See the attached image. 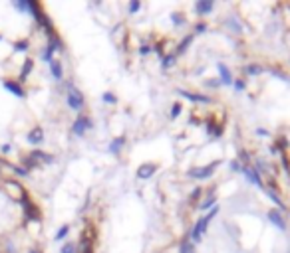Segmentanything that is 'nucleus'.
I'll list each match as a JSON object with an SVG mask.
<instances>
[{"label": "nucleus", "instance_id": "nucleus-1", "mask_svg": "<svg viewBox=\"0 0 290 253\" xmlns=\"http://www.w3.org/2000/svg\"><path fill=\"white\" fill-rule=\"evenodd\" d=\"M2 190H4V192H6L14 202H18V204H22V200H24L26 196H30V194L26 192V188H24L18 180H14V178L2 180Z\"/></svg>", "mask_w": 290, "mask_h": 253}, {"label": "nucleus", "instance_id": "nucleus-2", "mask_svg": "<svg viewBox=\"0 0 290 253\" xmlns=\"http://www.w3.org/2000/svg\"><path fill=\"white\" fill-rule=\"evenodd\" d=\"M68 95H66V103H68V107L72 109V111H82L83 109V105H85V99H83V93L72 83V81H68Z\"/></svg>", "mask_w": 290, "mask_h": 253}, {"label": "nucleus", "instance_id": "nucleus-3", "mask_svg": "<svg viewBox=\"0 0 290 253\" xmlns=\"http://www.w3.org/2000/svg\"><path fill=\"white\" fill-rule=\"evenodd\" d=\"M219 214V206H215L213 208V212H209L205 217H201L199 221H197V224H195V228H193V232H191V241H195V243H199L201 241V237H203V234H205L207 232V226H209V221L215 217Z\"/></svg>", "mask_w": 290, "mask_h": 253}, {"label": "nucleus", "instance_id": "nucleus-4", "mask_svg": "<svg viewBox=\"0 0 290 253\" xmlns=\"http://www.w3.org/2000/svg\"><path fill=\"white\" fill-rule=\"evenodd\" d=\"M22 212H24V221H40V217H42L40 208L32 202L30 196H26L22 200Z\"/></svg>", "mask_w": 290, "mask_h": 253}, {"label": "nucleus", "instance_id": "nucleus-5", "mask_svg": "<svg viewBox=\"0 0 290 253\" xmlns=\"http://www.w3.org/2000/svg\"><path fill=\"white\" fill-rule=\"evenodd\" d=\"M2 87H4L10 95H14V97H18V99H26V89L22 87V83H20L18 79L2 77Z\"/></svg>", "mask_w": 290, "mask_h": 253}, {"label": "nucleus", "instance_id": "nucleus-6", "mask_svg": "<svg viewBox=\"0 0 290 253\" xmlns=\"http://www.w3.org/2000/svg\"><path fill=\"white\" fill-rule=\"evenodd\" d=\"M94 126V123H92V119L90 117H85V115H78L76 117V121L72 123V133L76 135V137H83L85 135V131H90Z\"/></svg>", "mask_w": 290, "mask_h": 253}, {"label": "nucleus", "instance_id": "nucleus-7", "mask_svg": "<svg viewBox=\"0 0 290 253\" xmlns=\"http://www.w3.org/2000/svg\"><path fill=\"white\" fill-rule=\"evenodd\" d=\"M26 141L30 143L32 146L42 145L44 143V129H42V126H34V129H30V131H28V135H26Z\"/></svg>", "mask_w": 290, "mask_h": 253}, {"label": "nucleus", "instance_id": "nucleus-8", "mask_svg": "<svg viewBox=\"0 0 290 253\" xmlns=\"http://www.w3.org/2000/svg\"><path fill=\"white\" fill-rule=\"evenodd\" d=\"M219 164H221V163H211V164L203 166V168H193L189 174H191L193 178H209V176L215 172V168H217Z\"/></svg>", "mask_w": 290, "mask_h": 253}, {"label": "nucleus", "instance_id": "nucleus-9", "mask_svg": "<svg viewBox=\"0 0 290 253\" xmlns=\"http://www.w3.org/2000/svg\"><path fill=\"white\" fill-rule=\"evenodd\" d=\"M32 70H34V59H32V57H26V59H24V63H22V70H20L18 81H20V83H22V81H26L28 77H30Z\"/></svg>", "mask_w": 290, "mask_h": 253}, {"label": "nucleus", "instance_id": "nucleus-10", "mask_svg": "<svg viewBox=\"0 0 290 253\" xmlns=\"http://www.w3.org/2000/svg\"><path fill=\"white\" fill-rule=\"evenodd\" d=\"M50 73H52V77L56 79V81H62L64 79V68H62V61H58V59H52L50 63Z\"/></svg>", "mask_w": 290, "mask_h": 253}, {"label": "nucleus", "instance_id": "nucleus-11", "mask_svg": "<svg viewBox=\"0 0 290 253\" xmlns=\"http://www.w3.org/2000/svg\"><path fill=\"white\" fill-rule=\"evenodd\" d=\"M30 156L34 158L36 163H46V164H52V163H54V156H52L50 152H44V150H40V148H34V150H30Z\"/></svg>", "mask_w": 290, "mask_h": 253}, {"label": "nucleus", "instance_id": "nucleus-12", "mask_svg": "<svg viewBox=\"0 0 290 253\" xmlns=\"http://www.w3.org/2000/svg\"><path fill=\"white\" fill-rule=\"evenodd\" d=\"M215 8V4L211 2V0H201V2L195 4V12L201 14V16H205V14H211Z\"/></svg>", "mask_w": 290, "mask_h": 253}, {"label": "nucleus", "instance_id": "nucleus-13", "mask_svg": "<svg viewBox=\"0 0 290 253\" xmlns=\"http://www.w3.org/2000/svg\"><path fill=\"white\" fill-rule=\"evenodd\" d=\"M217 68H219V73H221V83H225V85H233V83H235L233 75H230V72L227 70L225 63H219Z\"/></svg>", "mask_w": 290, "mask_h": 253}, {"label": "nucleus", "instance_id": "nucleus-14", "mask_svg": "<svg viewBox=\"0 0 290 253\" xmlns=\"http://www.w3.org/2000/svg\"><path fill=\"white\" fill-rule=\"evenodd\" d=\"M269 219L272 221V224H274L278 230H286V224H284V219H282L280 212H276V210H270V212H269Z\"/></svg>", "mask_w": 290, "mask_h": 253}, {"label": "nucleus", "instance_id": "nucleus-15", "mask_svg": "<svg viewBox=\"0 0 290 253\" xmlns=\"http://www.w3.org/2000/svg\"><path fill=\"white\" fill-rule=\"evenodd\" d=\"M155 170H157L155 164H141V166L137 168V176H139V178H149Z\"/></svg>", "mask_w": 290, "mask_h": 253}, {"label": "nucleus", "instance_id": "nucleus-16", "mask_svg": "<svg viewBox=\"0 0 290 253\" xmlns=\"http://www.w3.org/2000/svg\"><path fill=\"white\" fill-rule=\"evenodd\" d=\"M12 50L14 52H28V50H30V40H28V38H22V40H16L14 44H12Z\"/></svg>", "mask_w": 290, "mask_h": 253}, {"label": "nucleus", "instance_id": "nucleus-17", "mask_svg": "<svg viewBox=\"0 0 290 253\" xmlns=\"http://www.w3.org/2000/svg\"><path fill=\"white\" fill-rule=\"evenodd\" d=\"M124 143H125V137H118V139H113L111 145H109V152L111 154H118L122 148H124Z\"/></svg>", "mask_w": 290, "mask_h": 253}, {"label": "nucleus", "instance_id": "nucleus-18", "mask_svg": "<svg viewBox=\"0 0 290 253\" xmlns=\"http://www.w3.org/2000/svg\"><path fill=\"white\" fill-rule=\"evenodd\" d=\"M179 95H183V97L191 99V101H201V103H211L209 97H205V95H195V93H187V91H179Z\"/></svg>", "mask_w": 290, "mask_h": 253}, {"label": "nucleus", "instance_id": "nucleus-19", "mask_svg": "<svg viewBox=\"0 0 290 253\" xmlns=\"http://www.w3.org/2000/svg\"><path fill=\"white\" fill-rule=\"evenodd\" d=\"M20 166H24V168H26L28 172H32L34 168H38V163L34 161V158H32L30 154H26V156L22 158V164H20Z\"/></svg>", "mask_w": 290, "mask_h": 253}, {"label": "nucleus", "instance_id": "nucleus-20", "mask_svg": "<svg viewBox=\"0 0 290 253\" xmlns=\"http://www.w3.org/2000/svg\"><path fill=\"white\" fill-rule=\"evenodd\" d=\"M68 234H70V224H64L60 230L56 232V235H54V241H64V239L68 237Z\"/></svg>", "mask_w": 290, "mask_h": 253}, {"label": "nucleus", "instance_id": "nucleus-21", "mask_svg": "<svg viewBox=\"0 0 290 253\" xmlns=\"http://www.w3.org/2000/svg\"><path fill=\"white\" fill-rule=\"evenodd\" d=\"M8 168L14 172V176H20V178H26V176H30V172H28L24 166H20V164H8Z\"/></svg>", "mask_w": 290, "mask_h": 253}, {"label": "nucleus", "instance_id": "nucleus-22", "mask_svg": "<svg viewBox=\"0 0 290 253\" xmlns=\"http://www.w3.org/2000/svg\"><path fill=\"white\" fill-rule=\"evenodd\" d=\"M179 253H195V247H193V243H191V239H189V237L181 239V245H179Z\"/></svg>", "mask_w": 290, "mask_h": 253}, {"label": "nucleus", "instance_id": "nucleus-23", "mask_svg": "<svg viewBox=\"0 0 290 253\" xmlns=\"http://www.w3.org/2000/svg\"><path fill=\"white\" fill-rule=\"evenodd\" d=\"M243 172H245V176L252 182V184H256V186H263V182H260V178H258V174L254 172V170H250V168H243Z\"/></svg>", "mask_w": 290, "mask_h": 253}, {"label": "nucleus", "instance_id": "nucleus-24", "mask_svg": "<svg viewBox=\"0 0 290 253\" xmlns=\"http://www.w3.org/2000/svg\"><path fill=\"white\" fill-rule=\"evenodd\" d=\"M12 6H14L18 12H24V14H28V0H14V2H12Z\"/></svg>", "mask_w": 290, "mask_h": 253}, {"label": "nucleus", "instance_id": "nucleus-25", "mask_svg": "<svg viewBox=\"0 0 290 253\" xmlns=\"http://www.w3.org/2000/svg\"><path fill=\"white\" fill-rule=\"evenodd\" d=\"M60 253H78V247H76V243L66 241V243L62 245V249H60Z\"/></svg>", "mask_w": 290, "mask_h": 253}, {"label": "nucleus", "instance_id": "nucleus-26", "mask_svg": "<svg viewBox=\"0 0 290 253\" xmlns=\"http://www.w3.org/2000/svg\"><path fill=\"white\" fill-rule=\"evenodd\" d=\"M102 99H104V103H107V105H113V103H118V97H115L113 93H109V91L102 95Z\"/></svg>", "mask_w": 290, "mask_h": 253}, {"label": "nucleus", "instance_id": "nucleus-27", "mask_svg": "<svg viewBox=\"0 0 290 253\" xmlns=\"http://www.w3.org/2000/svg\"><path fill=\"white\" fill-rule=\"evenodd\" d=\"M175 63V55H165L163 57V68H171Z\"/></svg>", "mask_w": 290, "mask_h": 253}, {"label": "nucleus", "instance_id": "nucleus-28", "mask_svg": "<svg viewBox=\"0 0 290 253\" xmlns=\"http://www.w3.org/2000/svg\"><path fill=\"white\" fill-rule=\"evenodd\" d=\"M191 42H193V36H187V38H185V42H183V44L177 48V54H183V52H185V48H187Z\"/></svg>", "mask_w": 290, "mask_h": 253}, {"label": "nucleus", "instance_id": "nucleus-29", "mask_svg": "<svg viewBox=\"0 0 290 253\" xmlns=\"http://www.w3.org/2000/svg\"><path fill=\"white\" fill-rule=\"evenodd\" d=\"M139 6H141V4H139V0H133V2H129V12L135 14V12L139 10Z\"/></svg>", "mask_w": 290, "mask_h": 253}, {"label": "nucleus", "instance_id": "nucleus-30", "mask_svg": "<svg viewBox=\"0 0 290 253\" xmlns=\"http://www.w3.org/2000/svg\"><path fill=\"white\" fill-rule=\"evenodd\" d=\"M12 150V145L10 143H4V145H0V152H2V154H8Z\"/></svg>", "mask_w": 290, "mask_h": 253}, {"label": "nucleus", "instance_id": "nucleus-31", "mask_svg": "<svg viewBox=\"0 0 290 253\" xmlns=\"http://www.w3.org/2000/svg\"><path fill=\"white\" fill-rule=\"evenodd\" d=\"M179 111H181V105H179V103H175V105H173V109H171V117H173V119L179 117Z\"/></svg>", "mask_w": 290, "mask_h": 253}, {"label": "nucleus", "instance_id": "nucleus-32", "mask_svg": "<svg viewBox=\"0 0 290 253\" xmlns=\"http://www.w3.org/2000/svg\"><path fill=\"white\" fill-rule=\"evenodd\" d=\"M213 204H215V198H209V200H207L205 204H203V206H201V210H209V208H211Z\"/></svg>", "mask_w": 290, "mask_h": 253}, {"label": "nucleus", "instance_id": "nucleus-33", "mask_svg": "<svg viewBox=\"0 0 290 253\" xmlns=\"http://www.w3.org/2000/svg\"><path fill=\"white\" fill-rule=\"evenodd\" d=\"M185 20H183V16H179V14H173V24H183Z\"/></svg>", "mask_w": 290, "mask_h": 253}, {"label": "nucleus", "instance_id": "nucleus-34", "mask_svg": "<svg viewBox=\"0 0 290 253\" xmlns=\"http://www.w3.org/2000/svg\"><path fill=\"white\" fill-rule=\"evenodd\" d=\"M233 85H235V89H237V91H243V89H245V81H241V79H239V81H235Z\"/></svg>", "mask_w": 290, "mask_h": 253}, {"label": "nucleus", "instance_id": "nucleus-35", "mask_svg": "<svg viewBox=\"0 0 290 253\" xmlns=\"http://www.w3.org/2000/svg\"><path fill=\"white\" fill-rule=\"evenodd\" d=\"M258 72H260V68H254V66L249 68V73H258Z\"/></svg>", "mask_w": 290, "mask_h": 253}, {"label": "nucleus", "instance_id": "nucleus-36", "mask_svg": "<svg viewBox=\"0 0 290 253\" xmlns=\"http://www.w3.org/2000/svg\"><path fill=\"white\" fill-rule=\"evenodd\" d=\"M197 32H205V24H199L197 26Z\"/></svg>", "mask_w": 290, "mask_h": 253}, {"label": "nucleus", "instance_id": "nucleus-37", "mask_svg": "<svg viewBox=\"0 0 290 253\" xmlns=\"http://www.w3.org/2000/svg\"><path fill=\"white\" fill-rule=\"evenodd\" d=\"M28 253H42L40 249H36V247H32V249H28Z\"/></svg>", "mask_w": 290, "mask_h": 253}, {"label": "nucleus", "instance_id": "nucleus-38", "mask_svg": "<svg viewBox=\"0 0 290 253\" xmlns=\"http://www.w3.org/2000/svg\"><path fill=\"white\" fill-rule=\"evenodd\" d=\"M4 40V36H2V32H0V42H2Z\"/></svg>", "mask_w": 290, "mask_h": 253}, {"label": "nucleus", "instance_id": "nucleus-39", "mask_svg": "<svg viewBox=\"0 0 290 253\" xmlns=\"http://www.w3.org/2000/svg\"><path fill=\"white\" fill-rule=\"evenodd\" d=\"M0 178H2V166H0Z\"/></svg>", "mask_w": 290, "mask_h": 253}, {"label": "nucleus", "instance_id": "nucleus-40", "mask_svg": "<svg viewBox=\"0 0 290 253\" xmlns=\"http://www.w3.org/2000/svg\"><path fill=\"white\" fill-rule=\"evenodd\" d=\"M0 253H2V243H0Z\"/></svg>", "mask_w": 290, "mask_h": 253}, {"label": "nucleus", "instance_id": "nucleus-41", "mask_svg": "<svg viewBox=\"0 0 290 253\" xmlns=\"http://www.w3.org/2000/svg\"><path fill=\"white\" fill-rule=\"evenodd\" d=\"M14 253H16V251H14Z\"/></svg>", "mask_w": 290, "mask_h": 253}]
</instances>
